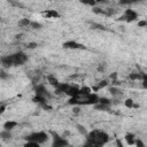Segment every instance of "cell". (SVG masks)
Returning a JSON list of instances; mask_svg holds the SVG:
<instances>
[{"label":"cell","mask_w":147,"mask_h":147,"mask_svg":"<svg viewBox=\"0 0 147 147\" xmlns=\"http://www.w3.org/2000/svg\"><path fill=\"white\" fill-rule=\"evenodd\" d=\"M109 140L108 133L101 130H93L86 134L85 146H102L107 144Z\"/></svg>","instance_id":"1"},{"label":"cell","mask_w":147,"mask_h":147,"mask_svg":"<svg viewBox=\"0 0 147 147\" xmlns=\"http://www.w3.org/2000/svg\"><path fill=\"white\" fill-rule=\"evenodd\" d=\"M26 60H28V56L25 55V53L17 52V53H13V54H9V55L1 57V63L3 67L8 68V67L22 65L23 63L26 62Z\"/></svg>","instance_id":"2"},{"label":"cell","mask_w":147,"mask_h":147,"mask_svg":"<svg viewBox=\"0 0 147 147\" xmlns=\"http://www.w3.org/2000/svg\"><path fill=\"white\" fill-rule=\"evenodd\" d=\"M99 100V96L95 93H87V94H78L77 96H72L69 99L70 105H78V106H90L95 105Z\"/></svg>","instance_id":"3"},{"label":"cell","mask_w":147,"mask_h":147,"mask_svg":"<svg viewBox=\"0 0 147 147\" xmlns=\"http://www.w3.org/2000/svg\"><path fill=\"white\" fill-rule=\"evenodd\" d=\"M25 140L26 141H34L39 145L41 144H45L47 140H48V134L44 131H38V132H32L30 134H28L25 137Z\"/></svg>","instance_id":"4"},{"label":"cell","mask_w":147,"mask_h":147,"mask_svg":"<svg viewBox=\"0 0 147 147\" xmlns=\"http://www.w3.org/2000/svg\"><path fill=\"white\" fill-rule=\"evenodd\" d=\"M138 18V13L137 11H134L133 9H126L124 13H123V15L121 16V18L119 20H122V21H125V22H133V21H136Z\"/></svg>","instance_id":"5"},{"label":"cell","mask_w":147,"mask_h":147,"mask_svg":"<svg viewBox=\"0 0 147 147\" xmlns=\"http://www.w3.org/2000/svg\"><path fill=\"white\" fill-rule=\"evenodd\" d=\"M52 133V136H53V144H52V146L53 147H63V146H68L69 145V142L64 139V138H62V137H60L57 133H55V132H51Z\"/></svg>","instance_id":"6"},{"label":"cell","mask_w":147,"mask_h":147,"mask_svg":"<svg viewBox=\"0 0 147 147\" xmlns=\"http://www.w3.org/2000/svg\"><path fill=\"white\" fill-rule=\"evenodd\" d=\"M63 47L68 48V49H86V47L83 44H79L74 40H68V41L63 42Z\"/></svg>","instance_id":"7"},{"label":"cell","mask_w":147,"mask_h":147,"mask_svg":"<svg viewBox=\"0 0 147 147\" xmlns=\"http://www.w3.org/2000/svg\"><path fill=\"white\" fill-rule=\"evenodd\" d=\"M34 93H36V95H41L46 99H51V94L48 93V91L46 90V87L42 84H38L34 87Z\"/></svg>","instance_id":"8"},{"label":"cell","mask_w":147,"mask_h":147,"mask_svg":"<svg viewBox=\"0 0 147 147\" xmlns=\"http://www.w3.org/2000/svg\"><path fill=\"white\" fill-rule=\"evenodd\" d=\"M41 15L46 18H59L60 17V14L55 9H47V10L42 11Z\"/></svg>","instance_id":"9"},{"label":"cell","mask_w":147,"mask_h":147,"mask_svg":"<svg viewBox=\"0 0 147 147\" xmlns=\"http://www.w3.org/2000/svg\"><path fill=\"white\" fill-rule=\"evenodd\" d=\"M79 93H80V92H79V88L76 87V86H71V85H70V87L68 88V91L65 92V94L69 95L70 98H72V96H77Z\"/></svg>","instance_id":"10"},{"label":"cell","mask_w":147,"mask_h":147,"mask_svg":"<svg viewBox=\"0 0 147 147\" xmlns=\"http://www.w3.org/2000/svg\"><path fill=\"white\" fill-rule=\"evenodd\" d=\"M109 92H110V94H111L113 96H115V98H119V96L123 95V91L119 90L118 87H110V88H109Z\"/></svg>","instance_id":"11"},{"label":"cell","mask_w":147,"mask_h":147,"mask_svg":"<svg viewBox=\"0 0 147 147\" xmlns=\"http://www.w3.org/2000/svg\"><path fill=\"white\" fill-rule=\"evenodd\" d=\"M17 122H15V121H7L5 124H3V129L5 130H13V129H15L16 126H17Z\"/></svg>","instance_id":"12"},{"label":"cell","mask_w":147,"mask_h":147,"mask_svg":"<svg viewBox=\"0 0 147 147\" xmlns=\"http://www.w3.org/2000/svg\"><path fill=\"white\" fill-rule=\"evenodd\" d=\"M33 101L37 102V103H39L40 106H44V105L47 103L48 99H46V98H44V96H41V95H36V96L33 98Z\"/></svg>","instance_id":"13"},{"label":"cell","mask_w":147,"mask_h":147,"mask_svg":"<svg viewBox=\"0 0 147 147\" xmlns=\"http://www.w3.org/2000/svg\"><path fill=\"white\" fill-rule=\"evenodd\" d=\"M94 106V108L96 109V110H108L109 108H110V106L111 105H106V103H100V102H96L95 105H93Z\"/></svg>","instance_id":"14"},{"label":"cell","mask_w":147,"mask_h":147,"mask_svg":"<svg viewBox=\"0 0 147 147\" xmlns=\"http://www.w3.org/2000/svg\"><path fill=\"white\" fill-rule=\"evenodd\" d=\"M144 75H145V74H140V72H132V74L129 76V78H130L131 80H141V79H142V77H144Z\"/></svg>","instance_id":"15"},{"label":"cell","mask_w":147,"mask_h":147,"mask_svg":"<svg viewBox=\"0 0 147 147\" xmlns=\"http://www.w3.org/2000/svg\"><path fill=\"white\" fill-rule=\"evenodd\" d=\"M0 138H2L3 140H10L11 138V133L9 130H3L2 132H0Z\"/></svg>","instance_id":"16"},{"label":"cell","mask_w":147,"mask_h":147,"mask_svg":"<svg viewBox=\"0 0 147 147\" xmlns=\"http://www.w3.org/2000/svg\"><path fill=\"white\" fill-rule=\"evenodd\" d=\"M47 80H48V83L51 84V85H53V86H56L57 84H59V80L55 78V76H53V75H48L47 76Z\"/></svg>","instance_id":"17"},{"label":"cell","mask_w":147,"mask_h":147,"mask_svg":"<svg viewBox=\"0 0 147 147\" xmlns=\"http://www.w3.org/2000/svg\"><path fill=\"white\" fill-rule=\"evenodd\" d=\"M107 85H108V82H107V80H101V82H100V83H99L96 86H94L92 90L96 92V91H99L100 88H103V87H106Z\"/></svg>","instance_id":"18"},{"label":"cell","mask_w":147,"mask_h":147,"mask_svg":"<svg viewBox=\"0 0 147 147\" xmlns=\"http://www.w3.org/2000/svg\"><path fill=\"white\" fill-rule=\"evenodd\" d=\"M125 140H126V142H127L129 145H133V144H134V136H133L132 133H127V134L125 136Z\"/></svg>","instance_id":"19"},{"label":"cell","mask_w":147,"mask_h":147,"mask_svg":"<svg viewBox=\"0 0 147 147\" xmlns=\"http://www.w3.org/2000/svg\"><path fill=\"white\" fill-rule=\"evenodd\" d=\"M30 20H28V18H22L21 21H18V25L20 26H29L30 25Z\"/></svg>","instance_id":"20"},{"label":"cell","mask_w":147,"mask_h":147,"mask_svg":"<svg viewBox=\"0 0 147 147\" xmlns=\"http://www.w3.org/2000/svg\"><path fill=\"white\" fill-rule=\"evenodd\" d=\"M80 2L84 3V5H86V6H93V7L96 5V1L95 0H80Z\"/></svg>","instance_id":"21"},{"label":"cell","mask_w":147,"mask_h":147,"mask_svg":"<svg viewBox=\"0 0 147 147\" xmlns=\"http://www.w3.org/2000/svg\"><path fill=\"white\" fill-rule=\"evenodd\" d=\"M98 102H100V103H106V105H111L110 100H109V99H107V98H100V96H99Z\"/></svg>","instance_id":"22"},{"label":"cell","mask_w":147,"mask_h":147,"mask_svg":"<svg viewBox=\"0 0 147 147\" xmlns=\"http://www.w3.org/2000/svg\"><path fill=\"white\" fill-rule=\"evenodd\" d=\"M30 26L32 29H40L41 28V24L38 23V22H30Z\"/></svg>","instance_id":"23"},{"label":"cell","mask_w":147,"mask_h":147,"mask_svg":"<svg viewBox=\"0 0 147 147\" xmlns=\"http://www.w3.org/2000/svg\"><path fill=\"white\" fill-rule=\"evenodd\" d=\"M6 107H7V102L0 101V114H2V113L6 110Z\"/></svg>","instance_id":"24"},{"label":"cell","mask_w":147,"mask_h":147,"mask_svg":"<svg viewBox=\"0 0 147 147\" xmlns=\"http://www.w3.org/2000/svg\"><path fill=\"white\" fill-rule=\"evenodd\" d=\"M137 1L138 0H119V3H122V5H131V3H134Z\"/></svg>","instance_id":"25"},{"label":"cell","mask_w":147,"mask_h":147,"mask_svg":"<svg viewBox=\"0 0 147 147\" xmlns=\"http://www.w3.org/2000/svg\"><path fill=\"white\" fill-rule=\"evenodd\" d=\"M133 105H134V103H133V100H132V99H126V100H125V106H126V107L131 108V107H133Z\"/></svg>","instance_id":"26"},{"label":"cell","mask_w":147,"mask_h":147,"mask_svg":"<svg viewBox=\"0 0 147 147\" xmlns=\"http://www.w3.org/2000/svg\"><path fill=\"white\" fill-rule=\"evenodd\" d=\"M134 144L138 146V147H144L145 145H144V142L140 140V139H138V140H134Z\"/></svg>","instance_id":"27"},{"label":"cell","mask_w":147,"mask_h":147,"mask_svg":"<svg viewBox=\"0 0 147 147\" xmlns=\"http://www.w3.org/2000/svg\"><path fill=\"white\" fill-rule=\"evenodd\" d=\"M147 25V22L146 21H139L138 22V26L139 28H144V26H146Z\"/></svg>","instance_id":"28"},{"label":"cell","mask_w":147,"mask_h":147,"mask_svg":"<svg viewBox=\"0 0 147 147\" xmlns=\"http://www.w3.org/2000/svg\"><path fill=\"white\" fill-rule=\"evenodd\" d=\"M77 127H78V130H79V132H80V133H83V134H86V130H85V127H84V126H82V125H78Z\"/></svg>","instance_id":"29"},{"label":"cell","mask_w":147,"mask_h":147,"mask_svg":"<svg viewBox=\"0 0 147 147\" xmlns=\"http://www.w3.org/2000/svg\"><path fill=\"white\" fill-rule=\"evenodd\" d=\"M38 45H37V42H30V44H28V48H36Z\"/></svg>","instance_id":"30"},{"label":"cell","mask_w":147,"mask_h":147,"mask_svg":"<svg viewBox=\"0 0 147 147\" xmlns=\"http://www.w3.org/2000/svg\"><path fill=\"white\" fill-rule=\"evenodd\" d=\"M116 78H117V74L116 72H114V74L110 75V79H113L114 82H116Z\"/></svg>","instance_id":"31"},{"label":"cell","mask_w":147,"mask_h":147,"mask_svg":"<svg viewBox=\"0 0 147 147\" xmlns=\"http://www.w3.org/2000/svg\"><path fill=\"white\" fill-rule=\"evenodd\" d=\"M0 78H7V75H6V72H3V71H0Z\"/></svg>","instance_id":"32"}]
</instances>
